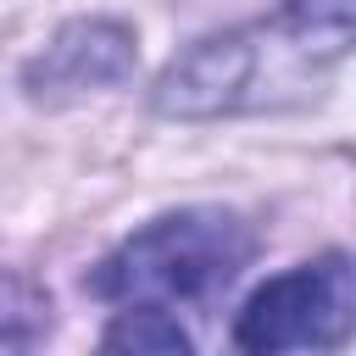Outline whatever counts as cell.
Listing matches in <instances>:
<instances>
[{
  "instance_id": "cell-6",
  "label": "cell",
  "mask_w": 356,
  "mask_h": 356,
  "mask_svg": "<svg viewBox=\"0 0 356 356\" xmlns=\"http://www.w3.org/2000/svg\"><path fill=\"white\" fill-rule=\"evenodd\" d=\"M350 6L356 0H284V28L323 61H339L350 44Z\"/></svg>"
},
{
  "instance_id": "cell-1",
  "label": "cell",
  "mask_w": 356,
  "mask_h": 356,
  "mask_svg": "<svg viewBox=\"0 0 356 356\" xmlns=\"http://www.w3.org/2000/svg\"><path fill=\"white\" fill-rule=\"evenodd\" d=\"M256 256V234L239 211L184 206L128 234L95 273V289L117 306L195 312L211 306Z\"/></svg>"
},
{
  "instance_id": "cell-2",
  "label": "cell",
  "mask_w": 356,
  "mask_h": 356,
  "mask_svg": "<svg viewBox=\"0 0 356 356\" xmlns=\"http://www.w3.org/2000/svg\"><path fill=\"white\" fill-rule=\"evenodd\" d=\"M328 67L312 56L284 22L273 28H234L189 44L161 78H156V111L161 117H228V111H256L278 106V89H306L312 72Z\"/></svg>"
},
{
  "instance_id": "cell-7",
  "label": "cell",
  "mask_w": 356,
  "mask_h": 356,
  "mask_svg": "<svg viewBox=\"0 0 356 356\" xmlns=\"http://www.w3.org/2000/svg\"><path fill=\"white\" fill-rule=\"evenodd\" d=\"M50 328V300L17 278V273H0V350H22V345H39Z\"/></svg>"
},
{
  "instance_id": "cell-4",
  "label": "cell",
  "mask_w": 356,
  "mask_h": 356,
  "mask_svg": "<svg viewBox=\"0 0 356 356\" xmlns=\"http://www.w3.org/2000/svg\"><path fill=\"white\" fill-rule=\"evenodd\" d=\"M134 72V33L111 17H83L67 22L22 72L33 100H78L95 89H111Z\"/></svg>"
},
{
  "instance_id": "cell-5",
  "label": "cell",
  "mask_w": 356,
  "mask_h": 356,
  "mask_svg": "<svg viewBox=\"0 0 356 356\" xmlns=\"http://www.w3.org/2000/svg\"><path fill=\"white\" fill-rule=\"evenodd\" d=\"M100 345L106 350H134V356H184L189 350V334L161 306H122V317L106 328Z\"/></svg>"
},
{
  "instance_id": "cell-3",
  "label": "cell",
  "mask_w": 356,
  "mask_h": 356,
  "mask_svg": "<svg viewBox=\"0 0 356 356\" xmlns=\"http://www.w3.org/2000/svg\"><path fill=\"white\" fill-rule=\"evenodd\" d=\"M356 323V273L350 256L328 250L267 278L234 317V345L256 356L278 350H334Z\"/></svg>"
}]
</instances>
